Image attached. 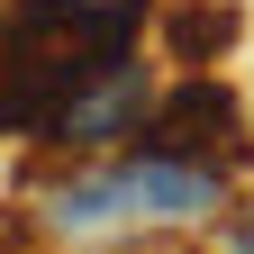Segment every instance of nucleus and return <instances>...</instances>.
I'll return each instance as SVG.
<instances>
[{
  "mask_svg": "<svg viewBox=\"0 0 254 254\" xmlns=\"http://www.w3.org/2000/svg\"><path fill=\"white\" fill-rule=\"evenodd\" d=\"M227 209V173L209 164H182V154H118L100 173H73L37 200V227L55 245H82V236H109V227H190V218H218Z\"/></svg>",
  "mask_w": 254,
  "mask_h": 254,
  "instance_id": "nucleus-2",
  "label": "nucleus"
},
{
  "mask_svg": "<svg viewBox=\"0 0 254 254\" xmlns=\"http://www.w3.org/2000/svg\"><path fill=\"white\" fill-rule=\"evenodd\" d=\"M227 254H254V209H236V218H227Z\"/></svg>",
  "mask_w": 254,
  "mask_h": 254,
  "instance_id": "nucleus-5",
  "label": "nucleus"
},
{
  "mask_svg": "<svg viewBox=\"0 0 254 254\" xmlns=\"http://www.w3.org/2000/svg\"><path fill=\"white\" fill-rule=\"evenodd\" d=\"M136 136L154 145V154H182V164H209V173H245L254 164V127H245V100L227 82H209V73H190V82H173L164 100H145V127Z\"/></svg>",
  "mask_w": 254,
  "mask_h": 254,
  "instance_id": "nucleus-3",
  "label": "nucleus"
},
{
  "mask_svg": "<svg viewBox=\"0 0 254 254\" xmlns=\"http://www.w3.org/2000/svg\"><path fill=\"white\" fill-rule=\"evenodd\" d=\"M127 254H190V245H127Z\"/></svg>",
  "mask_w": 254,
  "mask_h": 254,
  "instance_id": "nucleus-6",
  "label": "nucleus"
},
{
  "mask_svg": "<svg viewBox=\"0 0 254 254\" xmlns=\"http://www.w3.org/2000/svg\"><path fill=\"white\" fill-rule=\"evenodd\" d=\"M145 100H154V73H145V55L127 46V55H109L91 82L64 91L37 136H46L55 154H100V145H127V136L145 127Z\"/></svg>",
  "mask_w": 254,
  "mask_h": 254,
  "instance_id": "nucleus-4",
  "label": "nucleus"
},
{
  "mask_svg": "<svg viewBox=\"0 0 254 254\" xmlns=\"http://www.w3.org/2000/svg\"><path fill=\"white\" fill-rule=\"evenodd\" d=\"M136 37H145V0H27L0 37V118L37 136L64 91L91 82Z\"/></svg>",
  "mask_w": 254,
  "mask_h": 254,
  "instance_id": "nucleus-1",
  "label": "nucleus"
}]
</instances>
